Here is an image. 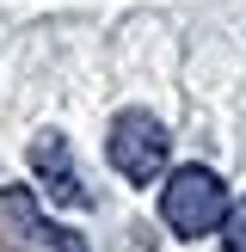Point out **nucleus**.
Segmentation results:
<instances>
[{
    "label": "nucleus",
    "mask_w": 246,
    "mask_h": 252,
    "mask_svg": "<svg viewBox=\"0 0 246 252\" xmlns=\"http://www.w3.org/2000/svg\"><path fill=\"white\" fill-rule=\"evenodd\" d=\"M221 216H228V185H221V172H209V166H179V172H166L160 221H166L179 240H203V234H215Z\"/></svg>",
    "instance_id": "1"
},
{
    "label": "nucleus",
    "mask_w": 246,
    "mask_h": 252,
    "mask_svg": "<svg viewBox=\"0 0 246 252\" xmlns=\"http://www.w3.org/2000/svg\"><path fill=\"white\" fill-rule=\"evenodd\" d=\"M6 221H12L19 234H31L43 252H86V240H80L74 228H56V221H43V216H37V203H31V197H6Z\"/></svg>",
    "instance_id": "4"
},
{
    "label": "nucleus",
    "mask_w": 246,
    "mask_h": 252,
    "mask_svg": "<svg viewBox=\"0 0 246 252\" xmlns=\"http://www.w3.org/2000/svg\"><path fill=\"white\" fill-rule=\"evenodd\" d=\"M31 172L49 185V197H56V203H74V209H86V203H92V191H86L80 166H74L68 142H62L56 129H43V135L31 142Z\"/></svg>",
    "instance_id": "3"
},
{
    "label": "nucleus",
    "mask_w": 246,
    "mask_h": 252,
    "mask_svg": "<svg viewBox=\"0 0 246 252\" xmlns=\"http://www.w3.org/2000/svg\"><path fill=\"white\" fill-rule=\"evenodd\" d=\"M221 252H246V197H234L221 216Z\"/></svg>",
    "instance_id": "5"
},
{
    "label": "nucleus",
    "mask_w": 246,
    "mask_h": 252,
    "mask_svg": "<svg viewBox=\"0 0 246 252\" xmlns=\"http://www.w3.org/2000/svg\"><path fill=\"white\" fill-rule=\"evenodd\" d=\"M166 123L154 117V111H117V123H111V166L123 172L129 185H154L160 172H166Z\"/></svg>",
    "instance_id": "2"
}]
</instances>
